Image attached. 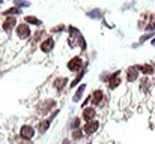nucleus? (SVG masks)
Returning <instances> with one entry per match:
<instances>
[{
	"instance_id": "nucleus-12",
	"label": "nucleus",
	"mask_w": 155,
	"mask_h": 144,
	"mask_svg": "<svg viewBox=\"0 0 155 144\" xmlns=\"http://www.w3.org/2000/svg\"><path fill=\"white\" fill-rule=\"evenodd\" d=\"M15 24H17L15 18H14V17H9V18H6V20H5V23H3V30L11 32V30L15 27Z\"/></svg>"
},
{
	"instance_id": "nucleus-3",
	"label": "nucleus",
	"mask_w": 155,
	"mask_h": 144,
	"mask_svg": "<svg viewBox=\"0 0 155 144\" xmlns=\"http://www.w3.org/2000/svg\"><path fill=\"white\" fill-rule=\"evenodd\" d=\"M98 129H100V120H92V122H87V123L84 125L83 132H84V135L91 137V135H94Z\"/></svg>"
},
{
	"instance_id": "nucleus-9",
	"label": "nucleus",
	"mask_w": 155,
	"mask_h": 144,
	"mask_svg": "<svg viewBox=\"0 0 155 144\" xmlns=\"http://www.w3.org/2000/svg\"><path fill=\"white\" fill-rule=\"evenodd\" d=\"M17 35H18L21 39H26V38H29V35H30V30H29L27 24H20V26L17 27Z\"/></svg>"
},
{
	"instance_id": "nucleus-7",
	"label": "nucleus",
	"mask_w": 155,
	"mask_h": 144,
	"mask_svg": "<svg viewBox=\"0 0 155 144\" xmlns=\"http://www.w3.org/2000/svg\"><path fill=\"white\" fill-rule=\"evenodd\" d=\"M103 99H104V92L101 89H97V90L91 95V102H92L94 107H98V105L103 102Z\"/></svg>"
},
{
	"instance_id": "nucleus-11",
	"label": "nucleus",
	"mask_w": 155,
	"mask_h": 144,
	"mask_svg": "<svg viewBox=\"0 0 155 144\" xmlns=\"http://www.w3.org/2000/svg\"><path fill=\"white\" fill-rule=\"evenodd\" d=\"M84 90H86V84L83 83V84H80V87L75 90V93H74V96H72V101H74V102H80V101H81V98H83Z\"/></svg>"
},
{
	"instance_id": "nucleus-18",
	"label": "nucleus",
	"mask_w": 155,
	"mask_h": 144,
	"mask_svg": "<svg viewBox=\"0 0 155 144\" xmlns=\"http://www.w3.org/2000/svg\"><path fill=\"white\" fill-rule=\"evenodd\" d=\"M20 12H21V11H20L18 8H11V9H8V11L3 12V14H5V15H18Z\"/></svg>"
},
{
	"instance_id": "nucleus-17",
	"label": "nucleus",
	"mask_w": 155,
	"mask_h": 144,
	"mask_svg": "<svg viewBox=\"0 0 155 144\" xmlns=\"http://www.w3.org/2000/svg\"><path fill=\"white\" fill-rule=\"evenodd\" d=\"M80 125H81V120H80L78 117H75V119H72V122H71V125H69V126H71V129L74 131V129H78V128H80Z\"/></svg>"
},
{
	"instance_id": "nucleus-19",
	"label": "nucleus",
	"mask_w": 155,
	"mask_h": 144,
	"mask_svg": "<svg viewBox=\"0 0 155 144\" xmlns=\"http://www.w3.org/2000/svg\"><path fill=\"white\" fill-rule=\"evenodd\" d=\"M152 36H155V33H154V32H151V33H148V35H145V36H142V38H140V44H143L145 41H148V39H151Z\"/></svg>"
},
{
	"instance_id": "nucleus-5",
	"label": "nucleus",
	"mask_w": 155,
	"mask_h": 144,
	"mask_svg": "<svg viewBox=\"0 0 155 144\" xmlns=\"http://www.w3.org/2000/svg\"><path fill=\"white\" fill-rule=\"evenodd\" d=\"M81 117H83V120H84L86 123L95 120V117H97V108H95V107H86V108H83Z\"/></svg>"
},
{
	"instance_id": "nucleus-24",
	"label": "nucleus",
	"mask_w": 155,
	"mask_h": 144,
	"mask_svg": "<svg viewBox=\"0 0 155 144\" xmlns=\"http://www.w3.org/2000/svg\"><path fill=\"white\" fill-rule=\"evenodd\" d=\"M152 83H154V86H155V78H154V80H152Z\"/></svg>"
},
{
	"instance_id": "nucleus-20",
	"label": "nucleus",
	"mask_w": 155,
	"mask_h": 144,
	"mask_svg": "<svg viewBox=\"0 0 155 144\" xmlns=\"http://www.w3.org/2000/svg\"><path fill=\"white\" fill-rule=\"evenodd\" d=\"M15 3H17V5H20V6H29V2H21V0H15Z\"/></svg>"
},
{
	"instance_id": "nucleus-2",
	"label": "nucleus",
	"mask_w": 155,
	"mask_h": 144,
	"mask_svg": "<svg viewBox=\"0 0 155 144\" xmlns=\"http://www.w3.org/2000/svg\"><path fill=\"white\" fill-rule=\"evenodd\" d=\"M139 75H140V72H139L137 66H130L125 71V81L128 84H133V83H136L139 80Z\"/></svg>"
},
{
	"instance_id": "nucleus-15",
	"label": "nucleus",
	"mask_w": 155,
	"mask_h": 144,
	"mask_svg": "<svg viewBox=\"0 0 155 144\" xmlns=\"http://www.w3.org/2000/svg\"><path fill=\"white\" fill-rule=\"evenodd\" d=\"M84 137V132H83V129H74L72 132H71V138L74 140V141H80L81 138Z\"/></svg>"
},
{
	"instance_id": "nucleus-6",
	"label": "nucleus",
	"mask_w": 155,
	"mask_h": 144,
	"mask_svg": "<svg viewBox=\"0 0 155 144\" xmlns=\"http://www.w3.org/2000/svg\"><path fill=\"white\" fill-rule=\"evenodd\" d=\"M137 66V69H139V72L140 74H143L145 77H149V75H154L155 74V68L152 65H149V63H143V65H136Z\"/></svg>"
},
{
	"instance_id": "nucleus-16",
	"label": "nucleus",
	"mask_w": 155,
	"mask_h": 144,
	"mask_svg": "<svg viewBox=\"0 0 155 144\" xmlns=\"http://www.w3.org/2000/svg\"><path fill=\"white\" fill-rule=\"evenodd\" d=\"M26 23L27 24H33V26H41V20H38L36 17H26Z\"/></svg>"
},
{
	"instance_id": "nucleus-14",
	"label": "nucleus",
	"mask_w": 155,
	"mask_h": 144,
	"mask_svg": "<svg viewBox=\"0 0 155 144\" xmlns=\"http://www.w3.org/2000/svg\"><path fill=\"white\" fill-rule=\"evenodd\" d=\"M84 72H86V68H84V69H81V71L78 72V75H77V77H75V78L71 81V84H69V87H71V89H74V87H75V86H77V84L81 81V78L84 77Z\"/></svg>"
},
{
	"instance_id": "nucleus-10",
	"label": "nucleus",
	"mask_w": 155,
	"mask_h": 144,
	"mask_svg": "<svg viewBox=\"0 0 155 144\" xmlns=\"http://www.w3.org/2000/svg\"><path fill=\"white\" fill-rule=\"evenodd\" d=\"M54 47V41H53V38H48V39H45L42 44H41V51L42 53H50Z\"/></svg>"
},
{
	"instance_id": "nucleus-22",
	"label": "nucleus",
	"mask_w": 155,
	"mask_h": 144,
	"mask_svg": "<svg viewBox=\"0 0 155 144\" xmlns=\"http://www.w3.org/2000/svg\"><path fill=\"white\" fill-rule=\"evenodd\" d=\"M62 144H71V143H69V140H63V141H62Z\"/></svg>"
},
{
	"instance_id": "nucleus-1",
	"label": "nucleus",
	"mask_w": 155,
	"mask_h": 144,
	"mask_svg": "<svg viewBox=\"0 0 155 144\" xmlns=\"http://www.w3.org/2000/svg\"><path fill=\"white\" fill-rule=\"evenodd\" d=\"M66 68L71 71V72H80L81 69H84L86 68V63L83 62V59L81 57H72L69 62H68V65H66Z\"/></svg>"
},
{
	"instance_id": "nucleus-23",
	"label": "nucleus",
	"mask_w": 155,
	"mask_h": 144,
	"mask_svg": "<svg viewBox=\"0 0 155 144\" xmlns=\"http://www.w3.org/2000/svg\"><path fill=\"white\" fill-rule=\"evenodd\" d=\"M151 44H152V45H154V47H155V38H154V39H152V41H151Z\"/></svg>"
},
{
	"instance_id": "nucleus-4",
	"label": "nucleus",
	"mask_w": 155,
	"mask_h": 144,
	"mask_svg": "<svg viewBox=\"0 0 155 144\" xmlns=\"http://www.w3.org/2000/svg\"><path fill=\"white\" fill-rule=\"evenodd\" d=\"M20 137L23 138V140H32L33 137H35V129H33V126H30V125H23L21 126V129H20Z\"/></svg>"
},
{
	"instance_id": "nucleus-13",
	"label": "nucleus",
	"mask_w": 155,
	"mask_h": 144,
	"mask_svg": "<svg viewBox=\"0 0 155 144\" xmlns=\"http://www.w3.org/2000/svg\"><path fill=\"white\" fill-rule=\"evenodd\" d=\"M66 84H68V80H66L65 77H60V78L54 80V83H53V87H54L56 90H62V89H63Z\"/></svg>"
},
{
	"instance_id": "nucleus-8",
	"label": "nucleus",
	"mask_w": 155,
	"mask_h": 144,
	"mask_svg": "<svg viewBox=\"0 0 155 144\" xmlns=\"http://www.w3.org/2000/svg\"><path fill=\"white\" fill-rule=\"evenodd\" d=\"M50 125H51V120H50V119L39 120L38 125H36V131H38L39 134H44V132H47V129L50 128Z\"/></svg>"
},
{
	"instance_id": "nucleus-21",
	"label": "nucleus",
	"mask_w": 155,
	"mask_h": 144,
	"mask_svg": "<svg viewBox=\"0 0 155 144\" xmlns=\"http://www.w3.org/2000/svg\"><path fill=\"white\" fill-rule=\"evenodd\" d=\"M63 29H65V27H63V24H62V26H59V27H54L53 32H60V30H63Z\"/></svg>"
}]
</instances>
